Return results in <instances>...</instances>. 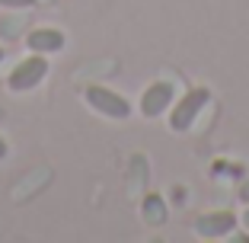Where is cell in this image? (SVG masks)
<instances>
[{
  "label": "cell",
  "instance_id": "30bf717a",
  "mask_svg": "<svg viewBox=\"0 0 249 243\" xmlns=\"http://www.w3.org/2000/svg\"><path fill=\"white\" fill-rule=\"evenodd\" d=\"M7 157H10V144L3 141V134H0V160H7Z\"/></svg>",
  "mask_w": 249,
  "mask_h": 243
},
{
  "label": "cell",
  "instance_id": "5b68a950",
  "mask_svg": "<svg viewBox=\"0 0 249 243\" xmlns=\"http://www.w3.org/2000/svg\"><path fill=\"white\" fill-rule=\"evenodd\" d=\"M240 227V218L233 211H205L195 218V234L205 240H224Z\"/></svg>",
  "mask_w": 249,
  "mask_h": 243
},
{
  "label": "cell",
  "instance_id": "3957f363",
  "mask_svg": "<svg viewBox=\"0 0 249 243\" xmlns=\"http://www.w3.org/2000/svg\"><path fill=\"white\" fill-rule=\"evenodd\" d=\"M83 99H87V106L96 112V115H103V118L124 122V118L131 115V103H128L122 93H115V90H109V87H99V83H93V87L83 90Z\"/></svg>",
  "mask_w": 249,
  "mask_h": 243
},
{
  "label": "cell",
  "instance_id": "7c38bea8",
  "mask_svg": "<svg viewBox=\"0 0 249 243\" xmlns=\"http://www.w3.org/2000/svg\"><path fill=\"white\" fill-rule=\"evenodd\" d=\"M3 58H7V48H0V61H3Z\"/></svg>",
  "mask_w": 249,
  "mask_h": 243
},
{
  "label": "cell",
  "instance_id": "8992f818",
  "mask_svg": "<svg viewBox=\"0 0 249 243\" xmlns=\"http://www.w3.org/2000/svg\"><path fill=\"white\" fill-rule=\"evenodd\" d=\"M64 32L61 29H52V26H38L26 36V48L29 52H38V55H58L64 48Z\"/></svg>",
  "mask_w": 249,
  "mask_h": 243
},
{
  "label": "cell",
  "instance_id": "ba28073f",
  "mask_svg": "<svg viewBox=\"0 0 249 243\" xmlns=\"http://www.w3.org/2000/svg\"><path fill=\"white\" fill-rule=\"evenodd\" d=\"M36 3L38 0H0V7H7V10H29Z\"/></svg>",
  "mask_w": 249,
  "mask_h": 243
},
{
  "label": "cell",
  "instance_id": "277c9868",
  "mask_svg": "<svg viewBox=\"0 0 249 243\" xmlns=\"http://www.w3.org/2000/svg\"><path fill=\"white\" fill-rule=\"evenodd\" d=\"M173 103H176V87H173L169 80H157V83H150V87L141 93L138 109H141L144 118H160L163 112H169Z\"/></svg>",
  "mask_w": 249,
  "mask_h": 243
},
{
  "label": "cell",
  "instance_id": "8fae6325",
  "mask_svg": "<svg viewBox=\"0 0 249 243\" xmlns=\"http://www.w3.org/2000/svg\"><path fill=\"white\" fill-rule=\"evenodd\" d=\"M240 224H243V227H246V230H249V205H246V211H243V218H240Z\"/></svg>",
  "mask_w": 249,
  "mask_h": 243
},
{
  "label": "cell",
  "instance_id": "9c48e42d",
  "mask_svg": "<svg viewBox=\"0 0 249 243\" xmlns=\"http://www.w3.org/2000/svg\"><path fill=\"white\" fill-rule=\"evenodd\" d=\"M236 199H240L243 205H249V176L240 183V189H236Z\"/></svg>",
  "mask_w": 249,
  "mask_h": 243
},
{
  "label": "cell",
  "instance_id": "52a82bcc",
  "mask_svg": "<svg viewBox=\"0 0 249 243\" xmlns=\"http://www.w3.org/2000/svg\"><path fill=\"white\" fill-rule=\"evenodd\" d=\"M141 214H144V221H147V224H163V218H166L163 199H160V195H147V199H144V208H141Z\"/></svg>",
  "mask_w": 249,
  "mask_h": 243
},
{
  "label": "cell",
  "instance_id": "6da1fadb",
  "mask_svg": "<svg viewBox=\"0 0 249 243\" xmlns=\"http://www.w3.org/2000/svg\"><path fill=\"white\" fill-rule=\"evenodd\" d=\"M208 103H211V90L208 87H195L185 96H179L176 103L169 106V131L185 134L192 125H195V118L201 115V109H205Z\"/></svg>",
  "mask_w": 249,
  "mask_h": 243
},
{
  "label": "cell",
  "instance_id": "7a4b0ae2",
  "mask_svg": "<svg viewBox=\"0 0 249 243\" xmlns=\"http://www.w3.org/2000/svg\"><path fill=\"white\" fill-rule=\"evenodd\" d=\"M45 77H48V55L32 52L7 74V90L10 93H29V90H36Z\"/></svg>",
  "mask_w": 249,
  "mask_h": 243
}]
</instances>
